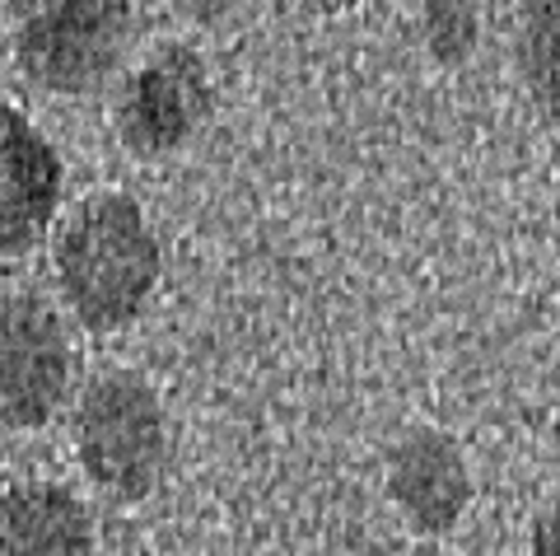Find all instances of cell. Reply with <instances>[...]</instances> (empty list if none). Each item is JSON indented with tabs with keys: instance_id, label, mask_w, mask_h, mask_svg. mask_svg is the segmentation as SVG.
<instances>
[{
	"instance_id": "obj_1",
	"label": "cell",
	"mask_w": 560,
	"mask_h": 556,
	"mask_svg": "<svg viewBox=\"0 0 560 556\" xmlns=\"http://www.w3.org/2000/svg\"><path fill=\"white\" fill-rule=\"evenodd\" d=\"M51 267L66 309L90 333H117L140 318L160 286V239L127 193H94L57 224Z\"/></svg>"
},
{
	"instance_id": "obj_2",
	"label": "cell",
	"mask_w": 560,
	"mask_h": 556,
	"mask_svg": "<svg viewBox=\"0 0 560 556\" xmlns=\"http://www.w3.org/2000/svg\"><path fill=\"white\" fill-rule=\"evenodd\" d=\"M131 20V0H10L14 66L47 94L84 99L127 57Z\"/></svg>"
},
{
	"instance_id": "obj_3",
	"label": "cell",
	"mask_w": 560,
	"mask_h": 556,
	"mask_svg": "<svg viewBox=\"0 0 560 556\" xmlns=\"http://www.w3.org/2000/svg\"><path fill=\"white\" fill-rule=\"evenodd\" d=\"M75 459L98 491L145 500L164 477L168 421L164 403L131 370L98 374L75 407Z\"/></svg>"
},
{
	"instance_id": "obj_4",
	"label": "cell",
	"mask_w": 560,
	"mask_h": 556,
	"mask_svg": "<svg viewBox=\"0 0 560 556\" xmlns=\"http://www.w3.org/2000/svg\"><path fill=\"white\" fill-rule=\"evenodd\" d=\"M75 351L38 294H0V436H24L61 412Z\"/></svg>"
},
{
	"instance_id": "obj_5",
	"label": "cell",
	"mask_w": 560,
	"mask_h": 556,
	"mask_svg": "<svg viewBox=\"0 0 560 556\" xmlns=\"http://www.w3.org/2000/svg\"><path fill=\"white\" fill-rule=\"evenodd\" d=\"M210 108H215V84H210L206 61L187 43H164L121 84L113 108L117 141L131 154L160 160V154L183 150L206 127Z\"/></svg>"
},
{
	"instance_id": "obj_6",
	"label": "cell",
	"mask_w": 560,
	"mask_h": 556,
	"mask_svg": "<svg viewBox=\"0 0 560 556\" xmlns=\"http://www.w3.org/2000/svg\"><path fill=\"white\" fill-rule=\"evenodd\" d=\"M471 467L463 444L434 426L407 430L388 454V500L416 533H448L471 506Z\"/></svg>"
},
{
	"instance_id": "obj_7",
	"label": "cell",
	"mask_w": 560,
	"mask_h": 556,
	"mask_svg": "<svg viewBox=\"0 0 560 556\" xmlns=\"http://www.w3.org/2000/svg\"><path fill=\"white\" fill-rule=\"evenodd\" d=\"M61 201V154L33 121L0 103V263L47 234Z\"/></svg>"
},
{
	"instance_id": "obj_8",
	"label": "cell",
	"mask_w": 560,
	"mask_h": 556,
	"mask_svg": "<svg viewBox=\"0 0 560 556\" xmlns=\"http://www.w3.org/2000/svg\"><path fill=\"white\" fill-rule=\"evenodd\" d=\"M0 556H94V519L66 486H10L0 496Z\"/></svg>"
},
{
	"instance_id": "obj_9",
	"label": "cell",
	"mask_w": 560,
	"mask_h": 556,
	"mask_svg": "<svg viewBox=\"0 0 560 556\" xmlns=\"http://www.w3.org/2000/svg\"><path fill=\"white\" fill-rule=\"evenodd\" d=\"M514 66L528 99L560 121V0H528L518 10Z\"/></svg>"
},
{
	"instance_id": "obj_10",
	"label": "cell",
	"mask_w": 560,
	"mask_h": 556,
	"mask_svg": "<svg viewBox=\"0 0 560 556\" xmlns=\"http://www.w3.org/2000/svg\"><path fill=\"white\" fill-rule=\"evenodd\" d=\"M420 43L434 66H463L481 43V5L477 0H425L420 10Z\"/></svg>"
},
{
	"instance_id": "obj_11",
	"label": "cell",
	"mask_w": 560,
	"mask_h": 556,
	"mask_svg": "<svg viewBox=\"0 0 560 556\" xmlns=\"http://www.w3.org/2000/svg\"><path fill=\"white\" fill-rule=\"evenodd\" d=\"M528 556H560V491L541 506V514L533 519V543Z\"/></svg>"
},
{
	"instance_id": "obj_12",
	"label": "cell",
	"mask_w": 560,
	"mask_h": 556,
	"mask_svg": "<svg viewBox=\"0 0 560 556\" xmlns=\"http://www.w3.org/2000/svg\"><path fill=\"white\" fill-rule=\"evenodd\" d=\"M290 5H300L308 14H346V10H355L360 0H290Z\"/></svg>"
},
{
	"instance_id": "obj_13",
	"label": "cell",
	"mask_w": 560,
	"mask_h": 556,
	"mask_svg": "<svg viewBox=\"0 0 560 556\" xmlns=\"http://www.w3.org/2000/svg\"><path fill=\"white\" fill-rule=\"evenodd\" d=\"M183 14H197V20H210V14H220L230 0H173Z\"/></svg>"
},
{
	"instance_id": "obj_14",
	"label": "cell",
	"mask_w": 560,
	"mask_h": 556,
	"mask_svg": "<svg viewBox=\"0 0 560 556\" xmlns=\"http://www.w3.org/2000/svg\"><path fill=\"white\" fill-rule=\"evenodd\" d=\"M551 239H556V253H560V197H556V216H551Z\"/></svg>"
},
{
	"instance_id": "obj_15",
	"label": "cell",
	"mask_w": 560,
	"mask_h": 556,
	"mask_svg": "<svg viewBox=\"0 0 560 556\" xmlns=\"http://www.w3.org/2000/svg\"><path fill=\"white\" fill-rule=\"evenodd\" d=\"M556 416H560V364H556Z\"/></svg>"
}]
</instances>
